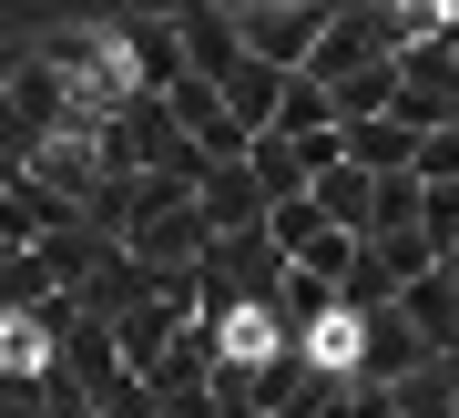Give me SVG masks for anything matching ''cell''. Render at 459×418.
<instances>
[{
  "mask_svg": "<svg viewBox=\"0 0 459 418\" xmlns=\"http://www.w3.org/2000/svg\"><path fill=\"white\" fill-rule=\"evenodd\" d=\"M307 194L327 205V225L368 235V205H377V174H368V163H347V153H337V163H316V184H307Z\"/></svg>",
  "mask_w": 459,
  "mask_h": 418,
  "instance_id": "obj_14",
  "label": "cell"
},
{
  "mask_svg": "<svg viewBox=\"0 0 459 418\" xmlns=\"http://www.w3.org/2000/svg\"><path fill=\"white\" fill-rule=\"evenodd\" d=\"M246 163H255L265 205H286V194H307V184H316V163H327V153H316V133H307V144H296V133H255Z\"/></svg>",
  "mask_w": 459,
  "mask_h": 418,
  "instance_id": "obj_9",
  "label": "cell"
},
{
  "mask_svg": "<svg viewBox=\"0 0 459 418\" xmlns=\"http://www.w3.org/2000/svg\"><path fill=\"white\" fill-rule=\"evenodd\" d=\"M327 92H337V123H368V113H398V51H388V62H358V72H337Z\"/></svg>",
  "mask_w": 459,
  "mask_h": 418,
  "instance_id": "obj_15",
  "label": "cell"
},
{
  "mask_svg": "<svg viewBox=\"0 0 459 418\" xmlns=\"http://www.w3.org/2000/svg\"><path fill=\"white\" fill-rule=\"evenodd\" d=\"M327 306H337V286H327L316 266H286L276 286H265V317H276L286 337H316V317H327Z\"/></svg>",
  "mask_w": 459,
  "mask_h": 418,
  "instance_id": "obj_12",
  "label": "cell"
},
{
  "mask_svg": "<svg viewBox=\"0 0 459 418\" xmlns=\"http://www.w3.org/2000/svg\"><path fill=\"white\" fill-rule=\"evenodd\" d=\"M265 235H276L286 256H307V245L327 235V205H316V194H286V205H265Z\"/></svg>",
  "mask_w": 459,
  "mask_h": 418,
  "instance_id": "obj_17",
  "label": "cell"
},
{
  "mask_svg": "<svg viewBox=\"0 0 459 418\" xmlns=\"http://www.w3.org/2000/svg\"><path fill=\"white\" fill-rule=\"evenodd\" d=\"M265 133H296V144H307V133H337V92H327L316 72H286V102H276Z\"/></svg>",
  "mask_w": 459,
  "mask_h": 418,
  "instance_id": "obj_16",
  "label": "cell"
},
{
  "mask_svg": "<svg viewBox=\"0 0 459 418\" xmlns=\"http://www.w3.org/2000/svg\"><path fill=\"white\" fill-rule=\"evenodd\" d=\"M174 21H184V72L225 82L235 62H246V31H235V0H195V11H174Z\"/></svg>",
  "mask_w": 459,
  "mask_h": 418,
  "instance_id": "obj_8",
  "label": "cell"
},
{
  "mask_svg": "<svg viewBox=\"0 0 459 418\" xmlns=\"http://www.w3.org/2000/svg\"><path fill=\"white\" fill-rule=\"evenodd\" d=\"M419 174H459V113L419 133Z\"/></svg>",
  "mask_w": 459,
  "mask_h": 418,
  "instance_id": "obj_19",
  "label": "cell"
},
{
  "mask_svg": "<svg viewBox=\"0 0 459 418\" xmlns=\"http://www.w3.org/2000/svg\"><path fill=\"white\" fill-rule=\"evenodd\" d=\"M214 92L235 102V123H255V133H265V123H276V102H286V62H265V51H246V62H235L225 82H214Z\"/></svg>",
  "mask_w": 459,
  "mask_h": 418,
  "instance_id": "obj_13",
  "label": "cell"
},
{
  "mask_svg": "<svg viewBox=\"0 0 459 418\" xmlns=\"http://www.w3.org/2000/svg\"><path fill=\"white\" fill-rule=\"evenodd\" d=\"M0 256H11V235H0Z\"/></svg>",
  "mask_w": 459,
  "mask_h": 418,
  "instance_id": "obj_23",
  "label": "cell"
},
{
  "mask_svg": "<svg viewBox=\"0 0 459 418\" xmlns=\"http://www.w3.org/2000/svg\"><path fill=\"white\" fill-rule=\"evenodd\" d=\"M164 418H225V408H214V388H174V398H164Z\"/></svg>",
  "mask_w": 459,
  "mask_h": 418,
  "instance_id": "obj_20",
  "label": "cell"
},
{
  "mask_svg": "<svg viewBox=\"0 0 459 418\" xmlns=\"http://www.w3.org/2000/svg\"><path fill=\"white\" fill-rule=\"evenodd\" d=\"M195 214H204V235H246V225H265L255 163H204V174H195Z\"/></svg>",
  "mask_w": 459,
  "mask_h": 418,
  "instance_id": "obj_6",
  "label": "cell"
},
{
  "mask_svg": "<svg viewBox=\"0 0 459 418\" xmlns=\"http://www.w3.org/2000/svg\"><path fill=\"white\" fill-rule=\"evenodd\" d=\"M113 41H123V72L143 82V92H174V82H184V21H174V11L113 21Z\"/></svg>",
  "mask_w": 459,
  "mask_h": 418,
  "instance_id": "obj_5",
  "label": "cell"
},
{
  "mask_svg": "<svg viewBox=\"0 0 459 418\" xmlns=\"http://www.w3.org/2000/svg\"><path fill=\"white\" fill-rule=\"evenodd\" d=\"M347 163H368V174H419V123H398V113L347 123Z\"/></svg>",
  "mask_w": 459,
  "mask_h": 418,
  "instance_id": "obj_10",
  "label": "cell"
},
{
  "mask_svg": "<svg viewBox=\"0 0 459 418\" xmlns=\"http://www.w3.org/2000/svg\"><path fill=\"white\" fill-rule=\"evenodd\" d=\"M72 214H82V205H72L62 184H41L31 163H21L11 184H0V235H11V245H41V235H62Z\"/></svg>",
  "mask_w": 459,
  "mask_h": 418,
  "instance_id": "obj_7",
  "label": "cell"
},
{
  "mask_svg": "<svg viewBox=\"0 0 459 418\" xmlns=\"http://www.w3.org/2000/svg\"><path fill=\"white\" fill-rule=\"evenodd\" d=\"M21 62H31V41H0V92L21 82Z\"/></svg>",
  "mask_w": 459,
  "mask_h": 418,
  "instance_id": "obj_21",
  "label": "cell"
},
{
  "mask_svg": "<svg viewBox=\"0 0 459 418\" xmlns=\"http://www.w3.org/2000/svg\"><path fill=\"white\" fill-rule=\"evenodd\" d=\"M31 51H41L51 72H72V82H82V72L113 62V21H51V31H31Z\"/></svg>",
  "mask_w": 459,
  "mask_h": 418,
  "instance_id": "obj_11",
  "label": "cell"
},
{
  "mask_svg": "<svg viewBox=\"0 0 459 418\" xmlns=\"http://www.w3.org/2000/svg\"><path fill=\"white\" fill-rule=\"evenodd\" d=\"M439 275H459V245H449V256H439Z\"/></svg>",
  "mask_w": 459,
  "mask_h": 418,
  "instance_id": "obj_22",
  "label": "cell"
},
{
  "mask_svg": "<svg viewBox=\"0 0 459 418\" xmlns=\"http://www.w3.org/2000/svg\"><path fill=\"white\" fill-rule=\"evenodd\" d=\"M459 113V51H449V31H429V41H409L398 51V123H449Z\"/></svg>",
  "mask_w": 459,
  "mask_h": 418,
  "instance_id": "obj_3",
  "label": "cell"
},
{
  "mask_svg": "<svg viewBox=\"0 0 459 418\" xmlns=\"http://www.w3.org/2000/svg\"><path fill=\"white\" fill-rule=\"evenodd\" d=\"M164 102H174V123H184V144H195L204 163H246V144H255V123H235V102L214 92L204 72H184V82H174Z\"/></svg>",
  "mask_w": 459,
  "mask_h": 418,
  "instance_id": "obj_4",
  "label": "cell"
},
{
  "mask_svg": "<svg viewBox=\"0 0 459 418\" xmlns=\"http://www.w3.org/2000/svg\"><path fill=\"white\" fill-rule=\"evenodd\" d=\"M337 0H235V31H246V51H265V62L307 72V51L327 41Z\"/></svg>",
  "mask_w": 459,
  "mask_h": 418,
  "instance_id": "obj_1",
  "label": "cell"
},
{
  "mask_svg": "<svg viewBox=\"0 0 459 418\" xmlns=\"http://www.w3.org/2000/svg\"><path fill=\"white\" fill-rule=\"evenodd\" d=\"M419 184H429L419 225H429V245H439V256H449V245H459V174H419Z\"/></svg>",
  "mask_w": 459,
  "mask_h": 418,
  "instance_id": "obj_18",
  "label": "cell"
},
{
  "mask_svg": "<svg viewBox=\"0 0 459 418\" xmlns=\"http://www.w3.org/2000/svg\"><path fill=\"white\" fill-rule=\"evenodd\" d=\"M62 123H82V113H72V72H51L41 51H31V62H21V82L0 92V133H11L21 163H31V144H51Z\"/></svg>",
  "mask_w": 459,
  "mask_h": 418,
  "instance_id": "obj_2",
  "label": "cell"
},
{
  "mask_svg": "<svg viewBox=\"0 0 459 418\" xmlns=\"http://www.w3.org/2000/svg\"><path fill=\"white\" fill-rule=\"evenodd\" d=\"M449 418H459V408H449Z\"/></svg>",
  "mask_w": 459,
  "mask_h": 418,
  "instance_id": "obj_24",
  "label": "cell"
}]
</instances>
